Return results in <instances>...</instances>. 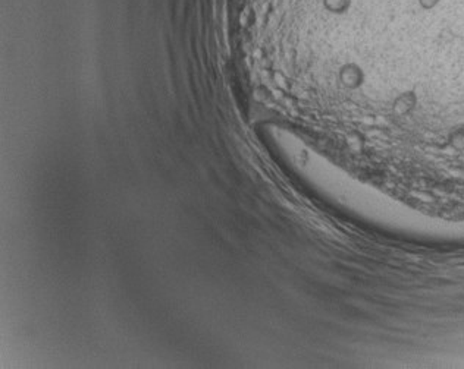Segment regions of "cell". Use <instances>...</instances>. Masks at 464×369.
<instances>
[{"mask_svg":"<svg viewBox=\"0 0 464 369\" xmlns=\"http://www.w3.org/2000/svg\"><path fill=\"white\" fill-rule=\"evenodd\" d=\"M417 106V96L414 91H404L393 101V112L397 116H405L412 113Z\"/></svg>","mask_w":464,"mask_h":369,"instance_id":"obj_2","label":"cell"},{"mask_svg":"<svg viewBox=\"0 0 464 369\" xmlns=\"http://www.w3.org/2000/svg\"><path fill=\"white\" fill-rule=\"evenodd\" d=\"M338 81L347 90H360L366 82V72L358 63L347 62L338 69Z\"/></svg>","mask_w":464,"mask_h":369,"instance_id":"obj_1","label":"cell"},{"mask_svg":"<svg viewBox=\"0 0 464 369\" xmlns=\"http://www.w3.org/2000/svg\"><path fill=\"white\" fill-rule=\"evenodd\" d=\"M417 2H419L420 8H422V9L432 10V9L437 8L442 2V0H417Z\"/></svg>","mask_w":464,"mask_h":369,"instance_id":"obj_4","label":"cell"},{"mask_svg":"<svg viewBox=\"0 0 464 369\" xmlns=\"http://www.w3.org/2000/svg\"><path fill=\"white\" fill-rule=\"evenodd\" d=\"M322 6L331 15H345L353 6V0H322Z\"/></svg>","mask_w":464,"mask_h":369,"instance_id":"obj_3","label":"cell"}]
</instances>
